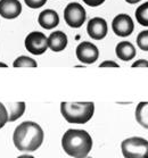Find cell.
Wrapping results in <instances>:
<instances>
[{
  "label": "cell",
  "mask_w": 148,
  "mask_h": 158,
  "mask_svg": "<svg viewBox=\"0 0 148 158\" xmlns=\"http://www.w3.org/2000/svg\"><path fill=\"white\" fill-rule=\"evenodd\" d=\"M44 131L36 122L26 121L21 123L15 129L13 134V141L15 147L19 151L32 152L36 151L44 142Z\"/></svg>",
  "instance_id": "6da1fadb"
},
{
  "label": "cell",
  "mask_w": 148,
  "mask_h": 158,
  "mask_svg": "<svg viewBox=\"0 0 148 158\" xmlns=\"http://www.w3.org/2000/svg\"><path fill=\"white\" fill-rule=\"evenodd\" d=\"M61 147L73 158H86L92 148L91 135L84 130H67L61 138Z\"/></svg>",
  "instance_id": "7a4b0ae2"
},
{
  "label": "cell",
  "mask_w": 148,
  "mask_h": 158,
  "mask_svg": "<svg viewBox=\"0 0 148 158\" xmlns=\"http://www.w3.org/2000/svg\"><path fill=\"white\" fill-rule=\"evenodd\" d=\"M61 113L66 122L72 124H86L95 113V104L87 102H61Z\"/></svg>",
  "instance_id": "3957f363"
},
{
  "label": "cell",
  "mask_w": 148,
  "mask_h": 158,
  "mask_svg": "<svg viewBox=\"0 0 148 158\" xmlns=\"http://www.w3.org/2000/svg\"><path fill=\"white\" fill-rule=\"evenodd\" d=\"M121 148L124 158H148V141L144 138L132 137L125 139Z\"/></svg>",
  "instance_id": "277c9868"
},
{
  "label": "cell",
  "mask_w": 148,
  "mask_h": 158,
  "mask_svg": "<svg viewBox=\"0 0 148 158\" xmlns=\"http://www.w3.org/2000/svg\"><path fill=\"white\" fill-rule=\"evenodd\" d=\"M87 18V13L79 2H70L64 9V19L70 27L79 29L83 25Z\"/></svg>",
  "instance_id": "5b68a950"
},
{
  "label": "cell",
  "mask_w": 148,
  "mask_h": 158,
  "mask_svg": "<svg viewBox=\"0 0 148 158\" xmlns=\"http://www.w3.org/2000/svg\"><path fill=\"white\" fill-rule=\"evenodd\" d=\"M26 50L32 55H42L48 49V38L42 32L33 31L29 33L24 41Z\"/></svg>",
  "instance_id": "8992f818"
},
{
  "label": "cell",
  "mask_w": 148,
  "mask_h": 158,
  "mask_svg": "<svg viewBox=\"0 0 148 158\" xmlns=\"http://www.w3.org/2000/svg\"><path fill=\"white\" fill-rule=\"evenodd\" d=\"M112 29L113 32L121 38L131 35L134 30L133 19L128 14L116 15L112 21Z\"/></svg>",
  "instance_id": "52a82bcc"
},
{
  "label": "cell",
  "mask_w": 148,
  "mask_h": 158,
  "mask_svg": "<svg viewBox=\"0 0 148 158\" xmlns=\"http://www.w3.org/2000/svg\"><path fill=\"white\" fill-rule=\"evenodd\" d=\"M76 57L83 64H94L99 57V50L97 46L89 41H83L76 47Z\"/></svg>",
  "instance_id": "ba28073f"
},
{
  "label": "cell",
  "mask_w": 148,
  "mask_h": 158,
  "mask_svg": "<svg viewBox=\"0 0 148 158\" xmlns=\"http://www.w3.org/2000/svg\"><path fill=\"white\" fill-rule=\"evenodd\" d=\"M87 32L91 39L103 40L107 35L108 32V25L106 19L101 17H94L88 22Z\"/></svg>",
  "instance_id": "9c48e42d"
},
{
  "label": "cell",
  "mask_w": 148,
  "mask_h": 158,
  "mask_svg": "<svg viewBox=\"0 0 148 158\" xmlns=\"http://www.w3.org/2000/svg\"><path fill=\"white\" fill-rule=\"evenodd\" d=\"M22 13V4L18 0H0V16L5 19H15Z\"/></svg>",
  "instance_id": "30bf717a"
},
{
  "label": "cell",
  "mask_w": 148,
  "mask_h": 158,
  "mask_svg": "<svg viewBox=\"0 0 148 158\" xmlns=\"http://www.w3.org/2000/svg\"><path fill=\"white\" fill-rule=\"evenodd\" d=\"M38 23L41 27L46 30L55 29L59 24V16L54 9H44L39 14Z\"/></svg>",
  "instance_id": "8fae6325"
},
{
  "label": "cell",
  "mask_w": 148,
  "mask_h": 158,
  "mask_svg": "<svg viewBox=\"0 0 148 158\" xmlns=\"http://www.w3.org/2000/svg\"><path fill=\"white\" fill-rule=\"evenodd\" d=\"M67 35L63 31H55L48 36V48L55 52H61L67 47Z\"/></svg>",
  "instance_id": "7c38bea8"
},
{
  "label": "cell",
  "mask_w": 148,
  "mask_h": 158,
  "mask_svg": "<svg viewBox=\"0 0 148 158\" xmlns=\"http://www.w3.org/2000/svg\"><path fill=\"white\" fill-rule=\"evenodd\" d=\"M116 56L123 61H129L136 56V48L129 41H121L115 48Z\"/></svg>",
  "instance_id": "4fadbf2b"
},
{
  "label": "cell",
  "mask_w": 148,
  "mask_h": 158,
  "mask_svg": "<svg viewBox=\"0 0 148 158\" xmlns=\"http://www.w3.org/2000/svg\"><path fill=\"white\" fill-rule=\"evenodd\" d=\"M5 107H6L8 113V122H14L23 116L24 111H25L26 105L25 102L19 101V102H9Z\"/></svg>",
  "instance_id": "5bb4252c"
},
{
  "label": "cell",
  "mask_w": 148,
  "mask_h": 158,
  "mask_svg": "<svg viewBox=\"0 0 148 158\" xmlns=\"http://www.w3.org/2000/svg\"><path fill=\"white\" fill-rule=\"evenodd\" d=\"M136 119L142 127L148 129V101H141L137 105Z\"/></svg>",
  "instance_id": "9a60e30c"
},
{
  "label": "cell",
  "mask_w": 148,
  "mask_h": 158,
  "mask_svg": "<svg viewBox=\"0 0 148 158\" xmlns=\"http://www.w3.org/2000/svg\"><path fill=\"white\" fill-rule=\"evenodd\" d=\"M137 22L142 26L148 27V1L144 2L137 8V10L134 13Z\"/></svg>",
  "instance_id": "2e32d148"
},
{
  "label": "cell",
  "mask_w": 148,
  "mask_h": 158,
  "mask_svg": "<svg viewBox=\"0 0 148 158\" xmlns=\"http://www.w3.org/2000/svg\"><path fill=\"white\" fill-rule=\"evenodd\" d=\"M13 66L14 67H36L38 64L33 58L27 56H19L14 60Z\"/></svg>",
  "instance_id": "e0dca14e"
},
{
  "label": "cell",
  "mask_w": 148,
  "mask_h": 158,
  "mask_svg": "<svg viewBox=\"0 0 148 158\" xmlns=\"http://www.w3.org/2000/svg\"><path fill=\"white\" fill-rule=\"evenodd\" d=\"M137 46L141 50L148 51V30L141 31L137 36Z\"/></svg>",
  "instance_id": "ac0fdd59"
},
{
  "label": "cell",
  "mask_w": 148,
  "mask_h": 158,
  "mask_svg": "<svg viewBox=\"0 0 148 158\" xmlns=\"http://www.w3.org/2000/svg\"><path fill=\"white\" fill-rule=\"evenodd\" d=\"M24 2L31 9H39L46 5L47 0H24Z\"/></svg>",
  "instance_id": "d6986e66"
},
{
  "label": "cell",
  "mask_w": 148,
  "mask_h": 158,
  "mask_svg": "<svg viewBox=\"0 0 148 158\" xmlns=\"http://www.w3.org/2000/svg\"><path fill=\"white\" fill-rule=\"evenodd\" d=\"M8 122V113L4 104L0 102V129H2Z\"/></svg>",
  "instance_id": "ffe728a7"
},
{
  "label": "cell",
  "mask_w": 148,
  "mask_h": 158,
  "mask_svg": "<svg viewBox=\"0 0 148 158\" xmlns=\"http://www.w3.org/2000/svg\"><path fill=\"white\" fill-rule=\"evenodd\" d=\"M82 1L90 7H98L105 2V0H82Z\"/></svg>",
  "instance_id": "44dd1931"
},
{
  "label": "cell",
  "mask_w": 148,
  "mask_h": 158,
  "mask_svg": "<svg viewBox=\"0 0 148 158\" xmlns=\"http://www.w3.org/2000/svg\"><path fill=\"white\" fill-rule=\"evenodd\" d=\"M99 67H120L119 64H116L115 61H113V60H105L103 61L100 65H99Z\"/></svg>",
  "instance_id": "7402d4cb"
},
{
  "label": "cell",
  "mask_w": 148,
  "mask_h": 158,
  "mask_svg": "<svg viewBox=\"0 0 148 158\" xmlns=\"http://www.w3.org/2000/svg\"><path fill=\"white\" fill-rule=\"evenodd\" d=\"M132 67H148V60L146 59H138L132 64Z\"/></svg>",
  "instance_id": "603a6c76"
},
{
  "label": "cell",
  "mask_w": 148,
  "mask_h": 158,
  "mask_svg": "<svg viewBox=\"0 0 148 158\" xmlns=\"http://www.w3.org/2000/svg\"><path fill=\"white\" fill-rule=\"evenodd\" d=\"M128 4H131V5H134V4H137V2H140L141 0H125Z\"/></svg>",
  "instance_id": "cb8c5ba5"
},
{
  "label": "cell",
  "mask_w": 148,
  "mask_h": 158,
  "mask_svg": "<svg viewBox=\"0 0 148 158\" xmlns=\"http://www.w3.org/2000/svg\"><path fill=\"white\" fill-rule=\"evenodd\" d=\"M17 158H34L33 156H30V155H22V156H18Z\"/></svg>",
  "instance_id": "d4e9b609"
},
{
  "label": "cell",
  "mask_w": 148,
  "mask_h": 158,
  "mask_svg": "<svg viewBox=\"0 0 148 158\" xmlns=\"http://www.w3.org/2000/svg\"><path fill=\"white\" fill-rule=\"evenodd\" d=\"M0 67H5V69H6L8 66H7V64H5V63H0Z\"/></svg>",
  "instance_id": "484cf974"
},
{
  "label": "cell",
  "mask_w": 148,
  "mask_h": 158,
  "mask_svg": "<svg viewBox=\"0 0 148 158\" xmlns=\"http://www.w3.org/2000/svg\"><path fill=\"white\" fill-rule=\"evenodd\" d=\"M86 158H91V157H86Z\"/></svg>",
  "instance_id": "4316f807"
}]
</instances>
